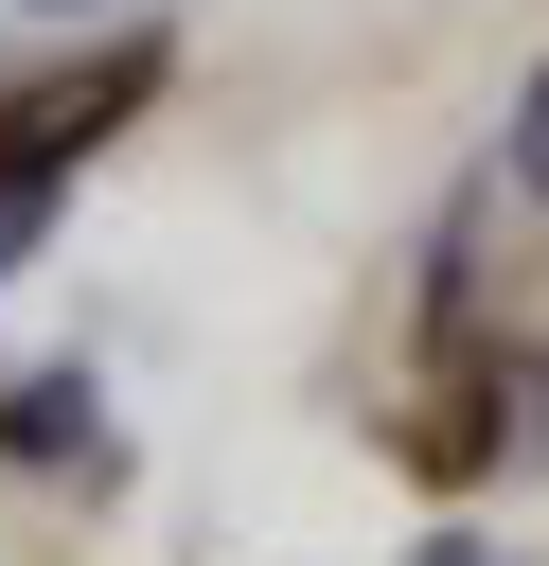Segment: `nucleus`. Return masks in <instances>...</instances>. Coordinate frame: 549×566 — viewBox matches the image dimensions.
<instances>
[{
  "mask_svg": "<svg viewBox=\"0 0 549 566\" xmlns=\"http://www.w3.org/2000/svg\"><path fill=\"white\" fill-rule=\"evenodd\" d=\"M0 442H18V460H89V442H106V389H89V371H35V389H0Z\"/></svg>",
  "mask_w": 549,
  "mask_h": 566,
  "instance_id": "1",
  "label": "nucleus"
},
{
  "mask_svg": "<svg viewBox=\"0 0 549 566\" xmlns=\"http://www.w3.org/2000/svg\"><path fill=\"white\" fill-rule=\"evenodd\" d=\"M53 230V177H0V283H18V248Z\"/></svg>",
  "mask_w": 549,
  "mask_h": 566,
  "instance_id": "2",
  "label": "nucleus"
}]
</instances>
